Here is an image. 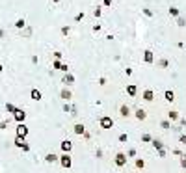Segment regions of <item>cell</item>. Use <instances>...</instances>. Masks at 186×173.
Wrapping results in <instances>:
<instances>
[{"label":"cell","instance_id":"5","mask_svg":"<svg viewBox=\"0 0 186 173\" xmlns=\"http://www.w3.org/2000/svg\"><path fill=\"white\" fill-rule=\"evenodd\" d=\"M115 166H119V167L127 166V155L125 153H117L115 155Z\"/></svg>","mask_w":186,"mask_h":173},{"label":"cell","instance_id":"13","mask_svg":"<svg viewBox=\"0 0 186 173\" xmlns=\"http://www.w3.org/2000/svg\"><path fill=\"white\" fill-rule=\"evenodd\" d=\"M30 95H32L34 101H41L43 99V95H41V91H39V89H32V93H30Z\"/></svg>","mask_w":186,"mask_h":173},{"label":"cell","instance_id":"15","mask_svg":"<svg viewBox=\"0 0 186 173\" xmlns=\"http://www.w3.org/2000/svg\"><path fill=\"white\" fill-rule=\"evenodd\" d=\"M136 117H138L140 121H143L145 117H147V112H145V110H142V108H140V110L136 112Z\"/></svg>","mask_w":186,"mask_h":173},{"label":"cell","instance_id":"20","mask_svg":"<svg viewBox=\"0 0 186 173\" xmlns=\"http://www.w3.org/2000/svg\"><path fill=\"white\" fill-rule=\"evenodd\" d=\"M143 58H145V62H147V63H151V62H153V52H151V50H145Z\"/></svg>","mask_w":186,"mask_h":173},{"label":"cell","instance_id":"6","mask_svg":"<svg viewBox=\"0 0 186 173\" xmlns=\"http://www.w3.org/2000/svg\"><path fill=\"white\" fill-rule=\"evenodd\" d=\"M15 145L17 147H21L22 151H30V145L24 141V138H15Z\"/></svg>","mask_w":186,"mask_h":173},{"label":"cell","instance_id":"9","mask_svg":"<svg viewBox=\"0 0 186 173\" xmlns=\"http://www.w3.org/2000/svg\"><path fill=\"white\" fill-rule=\"evenodd\" d=\"M45 162H48V164H54V162H58V156L54 155V153H48V155L45 156Z\"/></svg>","mask_w":186,"mask_h":173},{"label":"cell","instance_id":"12","mask_svg":"<svg viewBox=\"0 0 186 173\" xmlns=\"http://www.w3.org/2000/svg\"><path fill=\"white\" fill-rule=\"evenodd\" d=\"M164 97H166V101H168V103H173V101H175V93H173L171 89H168V91L164 93Z\"/></svg>","mask_w":186,"mask_h":173},{"label":"cell","instance_id":"26","mask_svg":"<svg viewBox=\"0 0 186 173\" xmlns=\"http://www.w3.org/2000/svg\"><path fill=\"white\" fill-rule=\"evenodd\" d=\"M160 125H162V129H169V127H171V125H169V121H168V119H166V121H162Z\"/></svg>","mask_w":186,"mask_h":173},{"label":"cell","instance_id":"33","mask_svg":"<svg viewBox=\"0 0 186 173\" xmlns=\"http://www.w3.org/2000/svg\"><path fill=\"white\" fill-rule=\"evenodd\" d=\"M54 2H60V0H54Z\"/></svg>","mask_w":186,"mask_h":173},{"label":"cell","instance_id":"1","mask_svg":"<svg viewBox=\"0 0 186 173\" xmlns=\"http://www.w3.org/2000/svg\"><path fill=\"white\" fill-rule=\"evenodd\" d=\"M58 160H60V166L65 167V169H69V167L73 166V160H71V155H69V153H63Z\"/></svg>","mask_w":186,"mask_h":173},{"label":"cell","instance_id":"31","mask_svg":"<svg viewBox=\"0 0 186 173\" xmlns=\"http://www.w3.org/2000/svg\"><path fill=\"white\" fill-rule=\"evenodd\" d=\"M180 166H182V167H186V158H182V160H180Z\"/></svg>","mask_w":186,"mask_h":173},{"label":"cell","instance_id":"10","mask_svg":"<svg viewBox=\"0 0 186 173\" xmlns=\"http://www.w3.org/2000/svg\"><path fill=\"white\" fill-rule=\"evenodd\" d=\"M127 93L130 95V97H134V95L138 93V88H136L134 84H128V86H127Z\"/></svg>","mask_w":186,"mask_h":173},{"label":"cell","instance_id":"27","mask_svg":"<svg viewBox=\"0 0 186 173\" xmlns=\"http://www.w3.org/2000/svg\"><path fill=\"white\" fill-rule=\"evenodd\" d=\"M169 13H171L173 17H177V15H179V9H177V8H171V9H169Z\"/></svg>","mask_w":186,"mask_h":173},{"label":"cell","instance_id":"18","mask_svg":"<svg viewBox=\"0 0 186 173\" xmlns=\"http://www.w3.org/2000/svg\"><path fill=\"white\" fill-rule=\"evenodd\" d=\"M168 117H169V121H177L179 119V112H169V114H168Z\"/></svg>","mask_w":186,"mask_h":173},{"label":"cell","instance_id":"17","mask_svg":"<svg viewBox=\"0 0 186 173\" xmlns=\"http://www.w3.org/2000/svg\"><path fill=\"white\" fill-rule=\"evenodd\" d=\"M60 95H62V99H65V101L71 99V91H69V89H62V93H60Z\"/></svg>","mask_w":186,"mask_h":173},{"label":"cell","instance_id":"2","mask_svg":"<svg viewBox=\"0 0 186 173\" xmlns=\"http://www.w3.org/2000/svg\"><path fill=\"white\" fill-rule=\"evenodd\" d=\"M99 123H100V129H112V127H114V119L112 117H108V115H104V117H100V121H99Z\"/></svg>","mask_w":186,"mask_h":173},{"label":"cell","instance_id":"21","mask_svg":"<svg viewBox=\"0 0 186 173\" xmlns=\"http://www.w3.org/2000/svg\"><path fill=\"white\" fill-rule=\"evenodd\" d=\"M136 167H138V169H143V167H145V160L138 158V160H136Z\"/></svg>","mask_w":186,"mask_h":173},{"label":"cell","instance_id":"19","mask_svg":"<svg viewBox=\"0 0 186 173\" xmlns=\"http://www.w3.org/2000/svg\"><path fill=\"white\" fill-rule=\"evenodd\" d=\"M153 147H154V149H164V143H162V141H160V140H153Z\"/></svg>","mask_w":186,"mask_h":173},{"label":"cell","instance_id":"14","mask_svg":"<svg viewBox=\"0 0 186 173\" xmlns=\"http://www.w3.org/2000/svg\"><path fill=\"white\" fill-rule=\"evenodd\" d=\"M119 112H121V115H123V117H128V115H130V108H128V106H121V108H119Z\"/></svg>","mask_w":186,"mask_h":173},{"label":"cell","instance_id":"24","mask_svg":"<svg viewBox=\"0 0 186 173\" xmlns=\"http://www.w3.org/2000/svg\"><path fill=\"white\" fill-rule=\"evenodd\" d=\"M6 110L9 112V114H13V112H15V110H17V108H15V106H13V104H6Z\"/></svg>","mask_w":186,"mask_h":173},{"label":"cell","instance_id":"22","mask_svg":"<svg viewBox=\"0 0 186 173\" xmlns=\"http://www.w3.org/2000/svg\"><path fill=\"white\" fill-rule=\"evenodd\" d=\"M24 24H26V23H24V19H19V21L15 23V26H17V28H24Z\"/></svg>","mask_w":186,"mask_h":173},{"label":"cell","instance_id":"29","mask_svg":"<svg viewBox=\"0 0 186 173\" xmlns=\"http://www.w3.org/2000/svg\"><path fill=\"white\" fill-rule=\"evenodd\" d=\"M52 67H54V69H60V67H62V63H60V62H58V60H56V62H54V63H52Z\"/></svg>","mask_w":186,"mask_h":173},{"label":"cell","instance_id":"4","mask_svg":"<svg viewBox=\"0 0 186 173\" xmlns=\"http://www.w3.org/2000/svg\"><path fill=\"white\" fill-rule=\"evenodd\" d=\"M28 136V127L24 123H19L17 125V138H26Z\"/></svg>","mask_w":186,"mask_h":173},{"label":"cell","instance_id":"16","mask_svg":"<svg viewBox=\"0 0 186 173\" xmlns=\"http://www.w3.org/2000/svg\"><path fill=\"white\" fill-rule=\"evenodd\" d=\"M74 82V76L73 75H65L63 76V84H73Z\"/></svg>","mask_w":186,"mask_h":173},{"label":"cell","instance_id":"30","mask_svg":"<svg viewBox=\"0 0 186 173\" xmlns=\"http://www.w3.org/2000/svg\"><path fill=\"white\" fill-rule=\"evenodd\" d=\"M158 156H160V158H164V156H166V149H160L158 151Z\"/></svg>","mask_w":186,"mask_h":173},{"label":"cell","instance_id":"3","mask_svg":"<svg viewBox=\"0 0 186 173\" xmlns=\"http://www.w3.org/2000/svg\"><path fill=\"white\" fill-rule=\"evenodd\" d=\"M13 119L15 121H17V123H24V119H26V112H24V110H15L13 112Z\"/></svg>","mask_w":186,"mask_h":173},{"label":"cell","instance_id":"23","mask_svg":"<svg viewBox=\"0 0 186 173\" xmlns=\"http://www.w3.org/2000/svg\"><path fill=\"white\" fill-rule=\"evenodd\" d=\"M142 141L147 143V141H153V138H151V134H143V136H142Z\"/></svg>","mask_w":186,"mask_h":173},{"label":"cell","instance_id":"11","mask_svg":"<svg viewBox=\"0 0 186 173\" xmlns=\"http://www.w3.org/2000/svg\"><path fill=\"white\" fill-rule=\"evenodd\" d=\"M143 99L147 101V103H151V101L154 99V93H153L151 89H145V91H143Z\"/></svg>","mask_w":186,"mask_h":173},{"label":"cell","instance_id":"28","mask_svg":"<svg viewBox=\"0 0 186 173\" xmlns=\"http://www.w3.org/2000/svg\"><path fill=\"white\" fill-rule=\"evenodd\" d=\"M127 156H130V158H132V156H136V149H130V151L127 153Z\"/></svg>","mask_w":186,"mask_h":173},{"label":"cell","instance_id":"34","mask_svg":"<svg viewBox=\"0 0 186 173\" xmlns=\"http://www.w3.org/2000/svg\"><path fill=\"white\" fill-rule=\"evenodd\" d=\"M0 71H2V65H0Z\"/></svg>","mask_w":186,"mask_h":173},{"label":"cell","instance_id":"25","mask_svg":"<svg viewBox=\"0 0 186 173\" xmlns=\"http://www.w3.org/2000/svg\"><path fill=\"white\" fill-rule=\"evenodd\" d=\"M127 140H128V136H127V134H119V141H121V143H125Z\"/></svg>","mask_w":186,"mask_h":173},{"label":"cell","instance_id":"7","mask_svg":"<svg viewBox=\"0 0 186 173\" xmlns=\"http://www.w3.org/2000/svg\"><path fill=\"white\" fill-rule=\"evenodd\" d=\"M60 147H62L63 153H69V151L73 149V141H71V140H63L62 143H60Z\"/></svg>","mask_w":186,"mask_h":173},{"label":"cell","instance_id":"8","mask_svg":"<svg viewBox=\"0 0 186 173\" xmlns=\"http://www.w3.org/2000/svg\"><path fill=\"white\" fill-rule=\"evenodd\" d=\"M74 134H78V136H82L84 134V132H86V127H84L82 123H77V125H74Z\"/></svg>","mask_w":186,"mask_h":173},{"label":"cell","instance_id":"32","mask_svg":"<svg viewBox=\"0 0 186 173\" xmlns=\"http://www.w3.org/2000/svg\"><path fill=\"white\" fill-rule=\"evenodd\" d=\"M112 4V0H104V6H110Z\"/></svg>","mask_w":186,"mask_h":173}]
</instances>
